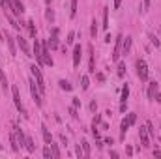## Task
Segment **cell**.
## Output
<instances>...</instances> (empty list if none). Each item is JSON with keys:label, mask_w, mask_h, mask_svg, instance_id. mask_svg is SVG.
Instances as JSON below:
<instances>
[{"label": "cell", "mask_w": 161, "mask_h": 159, "mask_svg": "<svg viewBox=\"0 0 161 159\" xmlns=\"http://www.w3.org/2000/svg\"><path fill=\"white\" fill-rule=\"evenodd\" d=\"M30 71H32V77L36 79V84H38V88H39V92L43 94V92H45V79H43V75H41V70L34 64V66H30Z\"/></svg>", "instance_id": "obj_1"}, {"label": "cell", "mask_w": 161, "mask_h": 159, "mask_svg": "<svg viewBox=\"0 0 161 159\" xmlns=\"http://www.w3.org/2000/svg\"><path fill=\"white\" fill-rule=\"evenodd\" d=\"M137 75H139V79H141L143 82L148 81V66H146V62H144L143 58L137 60Z\"/></svg>", "instance_id": "obj_2"}, {"label": "cell", "mask_w": 161, "mask_h": 159, "mask_svg": "<svg viewBox=\"0 0 161 159\" xmlns=\"http://www.w3.org/2000/svg\"><path fill=\"white\" fill-rule=\"evenodd\" d=\"M11 94H13V103H15L17 110L21 112L22 116H28V114H26V109H25V105H22V101H21V96H19V88H17V86H13V88H11Z\"/></svg>", "instance_id": "obj_3"}, {"label": "cell", "mask_w": 161, "mask_h": 159, "mask_svg": "<svg viewBox=\"0 0 161 159\" xmlns=\"http://www.w3.org/2000/svg\"><path fill=\"white\" fill-rule=\"evenodd\" d=\"M28 84H30V94H32V97H34L36 105H38V107H41V105H43V99H41V92H39V88H38L36 81L32 79V81H28Z\"/></svg>", "instance_id": "obj_4"}, {"label": "cell", "mask_w": 161, "mask_h": 159, "mask_svg": "<svg viewBox=\"0 0 161 159\" xmlns=\"http://www.w3.org/2000/svg\"><path fill=\"white\" fill-rule=\"evenodd\" d=\"M122 36H118L116 38V41H114V49H112V54H111V58H112V62H118V58H120V51H122Z\"/></svg>", "instance_id": "obj_5"}, {"label": "cell", "mask_w": 161, "mask_h": 159, "mask_svg": "<svg viewBox=\"0 0 161 159\" xmlns=\"http://www.w3.org/2000/svg\"><path fill=\"white\" fill-rule=\"evenodd\" d=\"M81 58H83V47H81V43H77L73 47V66L75 67L81 66Z\"/></svg>", "instance_id": "obj_6"}, {"label": "cell", "mask_w": 161, "mask_h": 159, "mask_svg": "<svg viewBox=\"0 0 161 159\" xmlns=\"http://www.w3.org/2000/svg\"><path fill=\"white\" fill-rule=\"evenodd\" d=\"M15 39H17V45L21 47V51L25 53L26 56H34V54L30 53V47H28V43H26V39H25V38H22V36H17Z\"/></svg>", "instance_id": "obj_7"}, {"label": "cell", "mask_w": 161, "mask_h": 159, "mask_svg": "<svg viewBox=\"0 0 161 159\" xmlns=\"http://www.w3.org/2000/svg\"><path fill=\"white\" fill-rule=\"evenodd\" d=\"M139 137H141V144L148 148V146H150V135H148L146 127H141V129H139Z\"/></svg>", "instance_id": "obj_8"}, {"label": "cell", "mask_w": 161, "mask_h": 159, "mask_svg": "<svg viewBox=\"0 0 161 159\" xmlns=\"http://www.w3.org/2000/svg\"><path fill=\"white\" fill-rule=\"evenodd\" d=\"M131 43H133V38H131V36H127V38L122 41V54H129V51H131Z\"/></svg>", "instance_id": "obj_9"}, {"label": "cell", "mask_w": 161, "mask_h": 159, "mask_svg": "<svg viewBox=\"0 0 161 159\" xmlns=\"http://www.w3.org/2000/svg\"><path fill=\"white\" fill-rule=\"evenodd\" d=\"M88 53H90V64H88V71L96 73V66H94V45H88Z\"/></svg>", "instance_id": "obj_10"}, {"label": "cell", "mask_w": 161, "mask_h": 159, "mask_svg": "<svg viewBox=\"0 0 161 159\" xmlns=\"http://www.w3.org/2000/svg\"><path fill=\"white\" fill-rule=\"evenodd\" d=\"M41 135H43L45 144H51L53 142V135L49 133V129H47V125H45V124H41Z\"/></svg>", "instance_id": "obj_11"}, {"label": "cell", "mask_w": 161, "mask_h": 159, "mask_svg": "<svg viewBox=\"0 0 161 159\" xmlns=\"http://www.w3.org/2000/svg\"><path fill=\"white\" fill-rule=\"evenodd\" d=\"M157 90H159V84H157L155 81L148 84V97H150V99H154V97H155V94H157Z\"/></svg>", "instance_id": "obj_12"}, {"label": "cell", "mask_w": 161, "mask_h": 159, "mask_svg": "<svg viewBox=\"0 0 161 159\" xmlns=\"http://www.w3.org/2000/svg\"><path fill=\"white\" fill-rule=\"evenodd\" d=\"M6 43H8V47H10V54H11V56H15V54H17L15 41H13V38H11L10 34H6Z\"/></svg>", "instance_id": "obj_13"}, {"label": "cell", "mask_w": 161, "mask_h": 159, "mask_svg": "<svg viewBox=\"0 0 161 159\" xmlns=\"http://www.w3.org/2000/svg\"><path fill=\"white\" fill-rule=\"evenodd\" d=\"M129 127H131V124L127 122V118H124V120H122V124H120V137H122V139L126 137V133H127V129H129Z\"/></svg>", "instance_id": "obj_14"}, {"label": "cell", "mask_w": 161, "mask_h": 159, "mask_svg": "<svg viewBox=\"0 0 161 159\" xmlns=\"http://www.w3.org/2000/svg\"><path fill=\"white\" fill-rule=\"evenodd\" d=\"M127 97H129V84H124L122 96H120V103H127Z\"/></svg>", "instance_id": "obj_15"}, {"label": "cell", "mask_w": 161, "mask_h": 159, "mask_svg": "<svg viewBox=\"0 0 161 159\" xmlns=\"http://www.w3.org/2000/svg\"><path fill=\"white\" fill-rule=\"evenodd\" d=\"M6 6L10 8V11H11L13 15H21V11H19V8H17V4L13 2V0H6Z\"/></svg>", "instance_id": "obj_16"}, {"label": "cell", "mask_w": 161, "mask_h": 159, "mask_svg": "<svg viewBox=\"0 0 161 159\" xmlns=\"http://www.w3.org/2000/svg\"><path fill=\"white\" fill-rule=\"evenodd\" d=\"M25 148L32 153V152H36V144H34V141H32V137H26V141H25Z\"/></svg>", "instance_id": "obj_17"}, {"label": "cell", "mask_w": 161, "mask_h": 159, "mask_svg": "<svg viewBox=\"0 0 161 159\" xmlns=\"http://www.w3.org/2000/svg\"><path fill=\"white\" fill-rule=\"evenodd\" d=\"M10 144H11V150H13V152H17V150H19V142H17L15 133H10Z\"/></svg>", "instance_id": "obj_18"}, {"label": "cell", "mask_w": 161, "mask_h": 159, "mask_svg": "<svg viewBox=\"0 0 161 159\" xmlns=\"http://www.w3.org/2000/svg\"><path fill=\"white\" fill-rule=\"evenodd\" d=\"M26 28H28L30 38H36V25H34V21H28L26 22Z\"/></svg>", "instance_id": "obj_19"}, {"label": "cell", "mask_w": 161, "mask_h": 159, "mask_svg": "<svg viewBox=\"0 0 161 159\" xmlns=\"http://www.w3.org/2000/svg\"><path fill=\"white\" fill-rule=\"evenodd\" d=\"M77 15V0H71V4H70V17L75 19Z\"/></svg>", "instance_id": "obj_20"}, {"label": "cell", "mask_w": 161, "mask_h": 159, "mask_svg": "<svg viewBox=\"0 0 161 159\" xmlns=\"http://www.w3.org/2000/svg\"><path fill=\"white\" fill-rule=\"evenodd\" d=\"M103 28H109V8H103Z\"/></svg>", "instance_id": "obj_21"}, {"label": "cell", "mask_w": 161, "mask_h": 159, "mask_svg": "<svg viewBox=\"0 0 161 159\" xmlns=\"http://www.w3.org/2000/svg\"><path fill=\"white\" fill-rule=\"evenodd\" d=\"M58 84H60V88H62V90H66V92H71V88H73L70 82L64 81V79H62V81H58Z\"/></svg>", "instance_id": "obj_22"}, {"label": "cell", "mask_w": 161, "mask_h": 159, "mask_svg": "<svg viewBox=\"0 0 161 159\" xmlns=\"http://www.w3.org/2000/svg\"><path fill=\"white\" fill-rule=\"evenodd\" d=\"M88 86H90V79H88V75H83L81 77V88L83 90H88Z\"/></svg>", "instance_id": "obj_23"}, {"label": "cell", "mask_w": 161, "mask_h": 159, "mask_svg": "<svg viewBox=\"0 0 161 159\" xmlns=\"http://www.w3.org/2000/svg\"><path fill=\"white\" fill-rule=\"evenodd\" d=\"M0 82H2V88H4V92L8 90V79H6V73L0 70Z\"/></svg>", "instance_id": "obj_24"}, {"label": "cell", "mask_w": 161, "mask_h": 159, "mask_svg": "<svg viewBox=\"0 0 161 159\" xmlns=\"http://www.w3.org/2000/svg\"><path fill=\"white\" fill-rule=\"evenodd\" d=\"M49 47H51V49H58V36H51V39H49Z\"/></svg>", "instance_id": "obj_25"}, {"label": "cell", "mask_w": 161, "mask_h": 159, "mask_svg": "<svg viewBox=\"0 0 161 159\" xmlns=\"http://www.w3.org/2000/svg\"><path fill=\"white\" fill-rule=\"evenodd\" d=\"M43 157H47V159H49V157H53V150H51V146H49V144L43 148Z\"/></svg>", "instance_id": "obj_26"}, {"label": "cell", "mask_w": 161, "mask_h": 159, "mask_svg": "<svg viewBox=\"0 0 161 159\" xmlns=\"http://www.w3.org/2000/svg\"><path fill=\"white\" fill-rule=\"evenodd\" d=\"M49 146H51V150H53V157H60V150H58V146H56L54 142H51Z\"/></svg>", "instance_id": "obj_27"}, {"label": "cell", "mask_w": 161, "mask_h": 159, "mask_svg": "<svg viewBox=\"0 0 161 159\" xmlns=\"http://www.w3.org/2000/svg\"><path fill=\"white\" fill-rule=\"evenodd\" d=\"M45 17H47V21H49V22H53V21H54V11L49 8L47 11H45Z\"/></svg>", "instance_id": "obj_28"}, {"label": "cell", "mask_w": 161, "mask_h": 159, "mask_svg": "<svg viewBox=\"0 0 161 159\" xmlns=\"http://www.w3.org/2000/svg\"><path fill=\"white\" fill-rule=\"evenodd\" d=\"M98 22H96V19L94 21H92V28H90V34H92V38H96V34H98Z\"/></svg>", "instance_id": "obj_29"}, {"label": "cell", "mask_w": 161, "mask_h": 159, "mask_svg": "<svg viewBox=\"0 0 161 159\" xmlns=\"http://www.w3.org/2000/svg\"><path fill=\"white\" fill-rule=\"evenodd\" d=\"M73 41H75V32H73V30H71V32H70V34H67V39H66V45H71V43H73Z\"/></svg>", "instance_id": "obj_30"}, {"label": "cell", "mask_w": 161, "mask_h": 159, "mask_svg": "<svg viewBox=\"0 0 161 159\" xmlns=\"http://www.w3.org/2000/svg\"><path fill=\"white\" fill-rule=\"evenodd\" d=\"M146 131H148V135H150V137H154V135H155V129H154L152 122H148V124H146Z\"/></svg>", "instance_id": "obj_31"}, {"label": "cell", "mask_w": 161, "mask_h": 159, "mask_svg": "<svg viewBox=\"0 0 161 159\" xmlns=\"http://www.w3.org/2000/svg\"><path fill=\"white\" fill-rule=\"evenodd\" d=\"M124 73H126V66H124V62H120L118 64V77H124Z\"/></svg>", "instance_id": "obj_32"}, {"label": "cell", "mask_w": 161, "mask_h": 159, "mask_svg": "<svg viewBox=\"0 0 161 159\" xmlns=\"http://www.w3.org/2000/svg\"><path fill=\"white\" fill-rule=\"evenodd\" d=\"M127 122H129L131 125L137 122V114H135V112H129V114H127Z\"/></svg>", "instance_id": "obj_33"}, {"label": "cell", "mask_w": 161, "mask_h": 159, "mask_svg": "<svg viewBox=\"0 0 161 159\" xmlns=\"http://www.w3.org/2000/svg\"><path fill=\"white\" fill-rule=\"evenodd\" d=\"M148 38H150V41H152V43L155 45V47H159V45H161V41H159V39H157V38H155L154 34H148Z\"/></svg>", "instance_id": "obj_34"}, {"label": "cell", "mask_w": 161, "mask_h": 159, "mask_svg": "<svg viewBox=\"0 0 161 159\" xmlns=\"http://www.w3.org/2000/svg\"><path fill=\"white\" fill-rule=\"evenodd\" d=\"M81 144H83V150H84V155H90V144H88L86 141H83Z\"/></svg>", "instance_id": "obj_35"}, {"label": "cell", "mask_w": 161, "mask_h": 159, "mask_svg": "<svg viewBox=\"0 0 161 159\" xmlns=\"http://www.w3.org/2000/svg\"><path fill=\"white\" fill-rule=\"evenodd\" d=\"M6 17H8V21H10V25H11V26H13L15 30H19V25H17V22H15V19H13L11 15H6Z\"/></svg>", "instance_id": "obj_36"}, {"label": "cell", "mask_w": 161, "mask_h": 159, "mask_svg": "<svg viewBox=\"0 0 161 159\" xmlns=\"http://www.w3.org/2000/svg\"><path fill=\"white\" fill-rule=\"evenodd\" d=\"M75 153H77V157H84V150H81V146L75 148Z\"/></svg>", "instance_id": "obj_37"}, {"label": "cell", "mask_w": 161, "mask_h": 159, "mask_svg": "<svg viewBox=\"0 0 161 159\" xmlns=\"http://www.w3.org/2000/svg\"><path fill=\"white\" fill-rule=\"evenodd\" d=\"M70 114H71L73 118H77V107H73V105L70 107Z\"/></svg>", "instance_id": "obj_38"}, {"label": "cell", "mask_w": 161, "mask_h": 159, "mask_svg": "<svg viewBox=\"0 0 161 159\" xmlns=\"http://www.w3.org/2000/svg\"><path fill=\"white\" fill-rule=\"evenodd\" d=\"M99 122H101V116H99V114H96V116H94V122H92V125H98Z\"/></svg>", "instance_id": "obj_39"}, {"label": "cell", "mask_w": 161, "mask_h": 159, "mask_svg": "<svg viewBox=\"0 0 161 159\" xmlns=\"http://www.w3.org/2000/svg\"><path fill=\"white\" fill-rule=\"evenodd\" d=\"M96 109H98V103H96V101H90V110H92V112H94Z\"/></svg>", "instance_id": "obj_40"}, {"label": "cell", "mask_w": 161, "mask_h": 159, "mask_svg": "<svg viewBox=\"0 0 161 159\" xmlns=\"http://www.w3.org/2000/svg\"><path fill=\"white\" fill-rule=\"evenodd\" d=\"M73 107H77V109L81 107V99L79 97H73Z\"/></svg>", "instance_id": "obj_41"}, {"label": "cell", "mask_w": 161, "mask_h": 159, "mask_svg": "<svg viewBox=\"0 0 161 159\" xmlns=\"http://www.w3.org/2000/svg\"><path fill=\"white\" fill-rule=\"evenodd\" d=\"M150 2H152V0H144V2H143V8H144V11L150 8Z\"/></svg>", "instance_id": "obj_42"}, {"label": "cell", "mask_w": 161, "mask_h": 159, "mask_svg": "<svg viewBox=\"0 0 161 159\" xmlns=\"http://www.w3.org/2000/svg\"><path fill=\"white\" fill-rule=\"evenodd\" d=\"M127 110V103H120V112H126Z\"/></svg>", "instance_id": "obj_43"}, {"label": "cell", "mask_w": 161, "mask_h": 159, "mask_svg": "<svg viewBox=\"0 0 161 159\" xmlns=\"http://www.w3.org/2000/svg\"><path fill=\"white\" fill-rule=\"evenodd\" d=\"M120 4H122V0H114V10H118Z\"/></svg>", "instance_id": "obj_44"}, {"label": "cell", "mask_w": 161, "mask_h": 159, "mask_svg": "<svg viewBox=\"0 0 161 159\" xmlns=\"http://www.w3.org/2000/svg\"><path fill=\"white\" fill-rule=\"evenodd\" d=\"M154 99H155V101H157V103H159V105H161V94H159V92H157V94H155V97H154Z\"/></svg>", "instance_id": "obj_45"}, {"label": "cell", "mask_w": 161, "mask_h": 159, "mask_svg": "<svg viewBox=\"0 0 161 159\" xmlns=\"http://www.w3.org/2000/svg\"><path fill=\"white\" fill-rule=\"evenodd\" d=\"M60 141H62V144H64V146H66V144H67V139H66V137H64V135H60Z\"/></svg>", "instance_id": "obj_46"}, {"label": "cell", "mask_w": 161, "mask_h": 159, "mask_svg": "<svg viewBox=\"0 0 161 159\" xmlns=\"http://www.w3.org/2000/svg\"><path fill=\"white\" fill-rule=\"evenodd\" d=\"M96 77H98V81H105V75H103V73H98Z\"/></svg>", "instance_id": "obj_47"}, {"label": "cell", "mask_w": 161, "mask_h": 159, "mask_svg": "<svg viewBox=\"0 0 161 159\" xmlns=\"http://www.w3.org/2000/svg\"><path fill=\"white\" fill-rule=\"evenodd\" d=\"M126 152H127V155H133V148H131V146H127Z\"/></svg>", "instance_id": "obj_48"}, {"label": "cell", "mask_w": 161, "mask_h": 159, "mask_svg": "<svg viewBox=\"0 0 161 159\" xmlns=\"http://www.w3.org/2000/svg\"><path fill=\"white\" fill-rule=\"evenodd\" d=\"M51 36H58V28H53L51 30Z\"/></svg>", "instance_id": "obj_49"}, {"label": "cell", "mask_w": 161, "mask_h": 159, "mask_svg": "<svg viewBox=\"0 0 161 159\" xmlns=\"http://www.w3.org/2000/svg\"><path fill=\"white\" fill-rule=\"evenodd\" d=\"M154 155L155 157H161V150H154Z\"/></svg>", "instance_id": "obj_50"}, {"label": "cell", "mask_w": 161, "mask_h": 159, "mask_svg": "<svg viewBox=\"0 0 161 159\" xmlns=\"http://www.w3.org/2000/svg\"><path fill=\"white\" fill-rule=\"evenodd\" d=\"M0 6H2V8H6V0H0Z\"/></svg>", "instance_id": "obj_51"}, {"label": "cell", "mask_w": 161, "mask_h": 159, "mask_svg": "<svg viewBox=\"0 0 161 159\" xmlns=\"http://www.w3.org/2000/svg\"><path fill=\"white\" fill-rule=\"evenodd\" d=\"M157 32H159V36H161V26H159V28H157Z\"/></svg>", "instance_id": "obj_52"}, {"label": "cell", "mask_w": 161, "mask_h": 159, "mask_svg": "<svg viewBox=\"0 0 161 159\" xmlns=\"http://www.w3.org/2000/svg\"><path fill=\"white\" fill-rule=\"evenodd\" d=\"M45 2H47V4H51V2H53V0H45Z\"/></svg>", "instance_id": "obj_53"}, {"label": "cell", "mask_w": 161, "mask_h": 159, "mask_svg": "<svg viewBox=\"0 0 161 159\" xmlns=\"http://www.w3.org/2000/svg\"><path fill=\"white\" fill-rule=\"evenodd\" d=\"M159 129H161V124H159Z\"/></svg>", "instance_id": "obj_54"}]
</instances>
